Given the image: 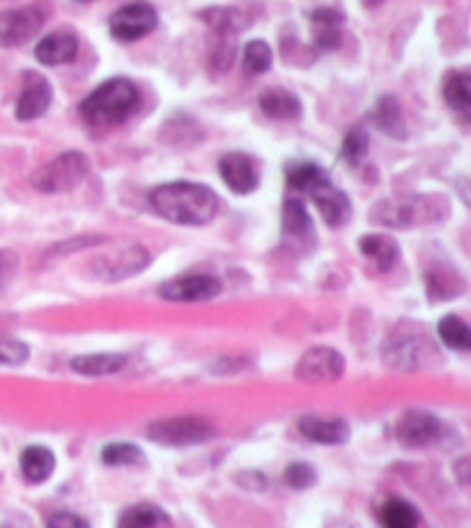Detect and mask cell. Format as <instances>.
Wrapping results in <instances>:
<instances>
[{
	"mask_svg": "<svg viewBox=\"0 0 471 528\" xmlns=\"http://www.w3.org/2000/svg\"><path fill=\"white\" fill-rule=\"evenodd\" d=\"M150 205L161 219L177 225H205L219 212V198L205 184L168 182L150 193Z\"/></svg>",
	"mask_w": 471,
	"mask_h": 528,
	"instance_id": "1",
	"label": "cell"
},
{
	"mask_svg": "<svg viewBox=\"0 0 471 528\" xmlns=\"http://www.w3.org/2000/svg\"><path fill=\"white\" fill-rule=\"evenodd\" d=\"M138 88L129 79H108L95 92L83 99L81 115L90 127L113 129L118 124H125L131 115L136 113Z\"/></svg>",
	"mask_w": 471,
	"mask_h": 528,
	"instance_id": "2",
	"label": "cell"
},
{
	"mask_svg": "<svg viewBox=\"0 0 471 528\" xmlns=\"http://www.w3.org/2000/svg\"><path fill=\"white\" fill-rule=\"evenodd\" d=\"M446 216L442 198H414V200H384L370 214V219L386 228H414L421 223H432Z\"/></svg>",
	"mask_w": 471,
	"mask_h": 528,
	"instance_id": "3",
	"label": "cell"
},
{
	"mask_svg": "<svg viewBox=\"0 0 471 528\" xmlns=\"http://www.w3.org/2000/svg\"><path fill=\"white\" fill-rule=\"evenodd\" d=\"M90 173V161L86 154L81 152H63L58 154L56 159H51L49 163L37 170V173L30 177V182L37 191L42 193H67L74 191L83 180H86Z\"/></svg>",
	"mask_w": 471,
	"mask_h": 528,
	"instance_id": "4",
	"label": "cell"
},
{
	"mask_svg": "<svg viewBox=\"0 0 471 528\" xmlns=\"http://www.w3.org/2000/svg\"><path fill=\"white\" fill-rule=\"evenodd\" d=\"M382 359L396 370H423L439 363L437 345L421 331L398 333L382 349Z\"/></svg>",
	"mask_w": 471,
	"mask_h": 528,
	"instance_id": "5",
	"label": "cell"
},
{
	"mask_svg": "<svg viewBox=\"0 0 471 528\" xmlns=\"http://www.w3.org/2000/svg\"><path fill=\"white\" fill-rule=\"evenodd\" d=\"M214 434L212 423L200 416H177V418H161L148 427V437L161 446H193L205 444Z\"/></svg>",
	"mask_w": 471,
	"mask_h": 528,
	"instance_id": "6",
	"label": "cell"
},
{
	"mask_svg": "<svg viewBox=\"0 0 471 528\" xmlns=\"http://www.w3.org/2000/svg\"><path fill=\"white\" fill-rule=\"evenodd\" d=\"M281 232H283L285 251L292 253V255H299V258H304V255H311L313 248H315V242H318L311 216H308L306 207L295 198L285 200Z\"/></svg>",
	"mask_w": 471,
	"mask_h": 528,
	"instance_id": "7",
	"label": "cell"
},
{
	"mask_svg": "<svg viewBox=\"0 0 471 528\" xmlns=\"http://www.w3.org/2000/svg\"><path fill=\"white\" fill-rule=\"evenodd\" d=\"M159 17L150 3H129L108 19V30L118 42H138L157 28Z\"/></svg>",
	"mask_w": 471,
	"mask_h": 528,
	"instance_id": "8",
	"label": "cell"
},
{
	"mask_svg": "<svg viewBox=\"0 0 471 528\" xmlns=\"http://www.w3.org/2000/svg\"><path fill=\"white\" fill-rule=\"evenodd\" d=\"M343 372L345 359L334 347H313L297 361L295 377L306 384H327L341 379Z\"/></svg>",
	"mask_w": 471,
	"mask_h": 528,
	"instance_id": "9",
	"label": "cell"
},
{
	"mask_svg": "<svg viewBox=\"0 0 471 528\" xmlns=\"http://www.w3.org/2000/svg\"><path fill=\"white\" fill-rule=\"evenodd\" d=\"M444 425L437 416L421 409H409L396 423V439L405 448H428L442 437Z\"/></svg>",
	"mask_w": 471,
	"mask_h": 528,
	"instance_id": "10",
	"label": "cell"
},
{
	"mask_svg": "<svg viewBox=\"0 0 471 528\" xmlns=\"http://www.w3.org/2000/svg\"><path fill=\"white\" fill-rule=\"evenodd\" d=\"M150 264V253L148 248L143 246H127L120 248L111 255H104V258H97L92 262V271H95L97 278L108 283H118L125 281V278L136 276L138 271H143Z\"/></svg>",
	"mask_w": 471,
	"mask_h": 528,
	"instance_id": "11",
	"label": "cell"
},
{
	"mask_svg": "<svg viewBox=\"0 0 471 528\" xmlns=\"http://www.w3.org/2000/svg\"><path fill=\"white\" fill-rule=\"evenodd\" d=\"M44 26V14L37 7H19V10H7L0 14V46L14 49V46L26 44L40 33Z\"/></svg>",
	"mask_w": 471,
	"mask_h": 528,
	"instance_id": "12",
	"label": "cell"
},
{
	"mask_svg": "<svg viewBox=\"0 0 471 528\" xmlns=\"http://www.w3.org/2000/svg\"><path fill=\"white\" fill-rule=\"evenodd\" d=\"M221 292V281L207 274H187L173 281H166L159 287V297L166 301H180V304H198L210 301Z\"/></svg>",
	"mask_w": 471,
	"mask_h": 528,
	"instance_id": "13",
	"label": "cell"
},
{
	"mask_svg": "<svg viewBox=\"0 0 471 528\" xmlns=\"http://www.w3.org/2000/svg\"><path fill=\"white\" fill-rule=\"evenodd\" d=\"M53 99L51 83L40 72L23 74V88L17 102V118L21 122H30L42 118L49 111Z\"/></svg>",
	"mask_w": 471,
	"mask_h": 528,
	"instance_id": "14",
	"label": "cell"
},
{
	"mask_svg": "<svg viewBox=\"0 0 471 528\" xmlns=\"http://www.w3.org/2000/svg\"><path fill=\"white\" fill-rule=\"evenodd\" d=\"M219 175L226 182L230 191L246 196V193L256 191L260 182V173L256 161L244 152H230L219 161Z\"/></svg>",
	"mask_w": 471,
	"mask_h": 528,
	"instance_id": "15",
	"label": "cell"
},
{
	"mask_svg": "<svg viewBox=\"0 0 471 528\" xmlns=\"http://www.w3.org/2000/svg\"><path fill=\"white\" fill-rule=\"evenodd\" d=\"M308 196L313 198L315 207L320 209L322 219L329 228H341V225L350 221L352 216L350 198H347L341 189H336V186L331 184V180L315 184L313 189L308 191Z\"/></svg>",
	"mask_w": 471,
	"mask_h": 528,
	"instance_id": "16",
	"label": "cell"
},
{
	"mask_svg": "<svg viewBox=\"0 0 471 528\" xmlns=\"http://www.w3.org/2000/svg\"><path fill=\"white\" fill-rule=\"evenodd\" d=\"M345 17L334 7H318L311 12V37L320 51H336L343 42Z\"/></svg>",
	"mask_w": 471,
	"mask_h": 528,
	"instance_id": "17",
	"label": "cell"
},
{
	"mask_svg": "<svg viewBox=\"0 0 471 528\" xmlns=\"http://www.w3.org/2000/svg\"><path fill=\"white\" fill-rule=\"evenodd\" d=\"M76 53H79V37H76L72 30H56V33L46 35L44 40L37 44L35 58L40 60L42 65L56 67L72 62Z\"/></svg>",
	"mask_w": 471,
	"mask_h": 528,
	"instance_id": "18",
	"label": "cell"
},
{
	"mask_svg": "<svg viewBox=\"0 0 471 528\" xmlns=\"http://www.w3.org/2000/svg\"><path fill=\"white\" fill-rule=\"evenodd\" d=\"M299 432L306 439L315 441V444H345L350 439V425L343 418H320V416H304L299 418Z\"/></svg>",
	"mask_w": 471,
	"mask_h": 528,
	"instance_id": "19",
	"label": "cell"
},
{
	"mask_svg": "<svg viewBox=\"0 0 471 528\" xmlns=\"http://www.w3.org/2000/svg\"><path fill=\"white\" fill-rule=\"evenodd\" d=\"M260 111L272 120L292 122L301 118V102L283 88H269L260 95Z\"/></svg>",
	"mask_w": 471,
	"mask_h": 528,
	"instance_id": "20",
	"label": "cell"
},
{
	"mask_svg": "<svg viewBox=\"0 0 471 528\" xmlns=\"http://www.w3.org/2000/svg\"><path fill=\"white\" fill-rule=\"evenodd\" d=\"M125 366H127L125 354H83V356H74V359L69 361V368H72L76 375L83 377L115 375V372H120Z\"/></svg>",
	"mask_w": 471,
	"mask_h": 528,
	"instance_id": "21",
	"label": "cell"
},
{
	"mask_svg": "<svg viewBox=\"0 0 471 528\" xmlns=\"http://www.w3.org/2000/svg\"><path fill=\"white\" fill-rule=\"evenodd\" d=\"M359 251L377 271H389L398 262L400 248L386 235H366L359 239Z\"/></svg>",
	"mask_w": 471,
	"mask_h": 528,
	"instance_id": "22",
	"label": "cell"
},
{
	"mask_svg": "<svg viewBox=\"0 0 471 528\" xmlns=\"http://www.w3.org/2000/svg\"><path fill=\"white\" fill-rule=\"evenodd\" d=\"M56 469V455L44 446H30L21 453V473L28 483L40 485L51 478Z\"/></svg>",
	"mask_w": 471,
	"mask_h": 528,
	"instance_id": "23",
	"label": "cell"
},
{
	"mask_svg": "<svg viewBox=\"0 0 471 528\" xmlns=\"http://www.w3.org/2000/svg\"><path fill=\"white\" fill-rule=\"evenodd\" d=\"M444 102L449 104L453 113H458L462 120H467L471 108V76L465 69L449 72L444 79Z\"/></svg>",
	"mask_w": 471,
	"mask_h": 528,
	"instance_id": "24",
	"label": "cell"
},
{
	"mask_svg": "<svg viewBox=\"0 0 471 528\" xmlns=\"http://www.w3.org/2000/svg\"><path fill=\"white\" fill-rule=\"evenodd\" d=\"M375 124L384 131L386 136L396 138V141H403V138L407 136L405 120H403V111H400L396 97L384 95V97L377 99V106H375Z\"/></svg>",
	"mask_w": 471,
	"mask_h": 528,
	"instance_id": "25",
	"label": "cell"
},
{
	"mask_svg": "<svg viewBox=\"0 0 471 528\" xmlns=\"http://www.w3.org/2000/svg\"><path fill=\"white\" fill-rule=\"evenodd\" d=\"M118 528H173V522L161 508L143 503V506H131L122 512Z\"/></svg>",
	"mask_w": 471,
	"mask_h": 528,
	"instance_id": "26",
	"label": "cell"
},
{
	"mask_svg": "<svg viewBox=\"0 0 471 528\" xmlns=\"http://www.w3.org/2000/svg\"><path fill=\"white\" fill-rule=\"evenodd\" d=\"M329 180V175L311 161H292L285 166V182L297 191H311L315 184Z\"/></svg>",
	"mask_w": 471,
	"mask_h": 528,
	"instance_id": "27",
	"label": "cell"
},
{
	"mask_svg": "<svg viewBox=\"0 0 471 528\" xmlns=\"http://www.w3.org/2000/svg\"><path fill=\"white\" fill-rule=\"evenodd\" d=\"M437 333L442 338V343L451 349H458V352H467L471 347L469 338V326L458 315H446L437 324Z\"/></svg>",
	"mask_w": 471,
	"mask_h": 528,
	"instance_id": "28",
	"label": "cell"
},
{
	"mask_svg": "<svg viewBox=\"0 0 471 528\" xmlns=\"http://www.w3.org/2000/svg\"><path fill=\"white\" fill-rule=\"evenodd\" d=\"M380 522L384 528H416L419 526V512L412 503L393 499L382 508Z\"/></svg>",
	"mask_w": 471,
	"mask_h": 528,
	"instance_id": "29",
	"label": "cell"
},
{
	"mask_svg": "<svg viewBox=\"0 0 471 528\" xmlns=\"http://www.w3.org/2000/svg\"><path fill=\"white\" fill-rule=\"evenodd\" d=\"M272 67V49L267 42L253 40L244 46V72L249 76H260Z\"/></svg>",
	"mask_w": 471,
	"mask_h": 528,
	"instance_id": "30",
	"label": "cell"
},
{
	"mask_svg": "<svg viewBox=\"0 0 471 528\" xmlns=\"http://www.w3.org/2000/svg\"><path fill=\"white\" fill-rule=\"evenodd\" d=\"M462 287L465 285H462V281L455 274H442L439 269L428 274V294L432 301L458 297V294L462 292Z\"/></svg>",
	"mask_w": 471,
	"mask_h": 528,
	"instance_id": "31",
	"label": "cell"
},
{
	"mask_svg": "<svg viewBox=\"0 0 471 528\" xmlns=\"http://www.w3.org/2000/svg\"><path fill=\"white\" fill-rule=\"evenodd\" d=\"M143 460V450L134 444H108L102 450V462L108 467H131V464H138Z\"/></svg>",
	"mask_w": 471,
	"mask_h": 528,
	"instance_id": "32",
	"label": "cell"
},
{
	"mask_svg": "<svg viewBox=\"0 0 471 528\" xmlns=\"http://www.w3.org/2000/svg\"><path fill=\"white\" fill-rule=\"evenodd\" d=\"M368 152V134L361 127H354L347 131L343 147H341V157L350 163V166H359L361 159L366 157Z\"/></svg>",
	"mask_w": 471,
	"mask_h": 528,
	"instance_id": "33",
	"label": "cell"
},
{
	"mask_svg": "<svg viewBox=\"0 0 471 528\" xmlns=\"http://www.w3.org/2000/svg\"><path fill=\"white\" fill-rule=\"evenodd\" d=\"M30 356V349L26 343L17 338L0 336V366H21Z\"/></svg>",
	"mask_w": 471,
	"mask_h": 528,
	"instance_id": "34",
	"label": "cell"
},
{
	"mask_svg": "<svg viewBox=\"0 0 471 528\" xmlns=\"http://www.w3.org/2000/svg\"><path fill=\"white\" fill-rule=\"evenodd\" d=\"M283 478H285V485L292 487V489H308V487L315 485V480H318V473L313 471L311 464L295 462V464H290L288 469H285Z\"/></svg>",
	"mask_w": 471,
	"mask_h": 528,
	"instance_id": "35",
	"label": "cell"
},
{
	"mask_svg": "<svg viewBox=\"0 0 471 528\" xmlns=\"http://www.w3.org/2000/svg\"><path fill=\"white\" fill-rule=\"evenodd\" d=\"M17 267H19L17 255H14L12 251H5V248H0V292L5 290L7 283H10L14 274H17Z\"/></svg>",
	"mask_w": 471,
	"mask_h": 528,
	"instance_id": "36",
	"label": "cell"
},
{
	"mask_svg": "<svg viewBox=\"0 0 471 528\" xmlns=\"http://www.w3.org/2000/svg\"><path fill=\"white\" fill-rule=\"evenodd\" d=\"M46 528H90L88 522L74 512H53Z\"/></svg>",
	"mask_w": 471,
	"mask_h": 528,
	"instance_id": "37",
	"label": "cell"
},
{
	"mask_svg": "<svg viewBox=\"0 0 471 528\" xmlns=\"http://www.w3.org/2000/svg\"><path fill=\"white\" fill-rule=\"evenodd\" d=\"M467 467H469V460H467V457H460V464H458V467H455V471L460 473V483H462V485H467V480H469V471H467Z\"/></svg>",
	"mask_w": 471,
	"mask_h": 528,
	"instance_id": "38",
	"label": "cell"
},
{
	"mask_svg": "<svg viewBox=\"0 0 471 528\" xmlns=\"http://www.w3.org/2000/svg\"><path fill=\"white\" fill-rule=\"evenodd\" d=\"M364 3V7H368V10H373V7H380L384 0H361Z\"/></svg>",
	"mask_w": 471,
	"mask_h": 528,
	"instance_id": "39",
	"label": "cell"
},
{
	"mask_svg": "<svg viewBox=\"0 0 471 528\" xmlns=\"http://www.w3.org/2000/svg\"><path fill=\"white\" fill-rule=\"evenodd\" d=\"M81 3H86V0H81Z\"/></svg>",
	"mask_w": 471,
	"mask_h": 528,
	"instance_id": "40",
	"label": "cell"
}]
</instances>
